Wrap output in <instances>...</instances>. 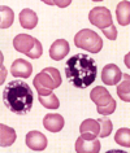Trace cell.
Returning <instances> with one entry per match:
<instances>
[{"label": "cell", "mask_w": 130, "mask_h": 153, "mask_svg": "<svg viewBox=\"0 0 130 153\" xmlns=\"http://www.w3.org/2000/svg\"><path fill=\"white\" fill-rule=\"evenodd\" d=\"M75 47L82 48L90 53H98L103 48V40L95 31L90 29H83L74 36Z\"/></svg>", "instance_id": "obj_6"}, {"label": "cell", "mask_w": 130, "mask_h": 153, "mask_svg": "<svg viewBox=\"0 0 130 153\" xmlns=\"http://www.w3.org/2000/svg\"><path fill=\"white\" fill-rule=\"evenodd\" d=\"M114 141L117 144H120L121 147H130V128L128 127H122L116 132L114 135Z\"/></svg>", "instance_id": "obj_20"}, {"label": "cell", "mask_w": 130, "mask_h": 153, "mask_svg": "<svg viewBox=\"0 0 130 153\" xmlns=\"http://www.w3.org/2000/svg\"><path fill=\"white\" fill-rule=\"evenodd\" d=\"M122 73L120 68L114 64H107L102 70V81L107 86H117V83L121 81Z\"/></svg>", "instance_id": "obj_9"}, {"label": "cell", "mask_w": 130, "mask_h": 153, "mask_svg": "<svg viewBox=\"0 0 130 153\" xmlns=\"http://www.w3.org/2000/svg\"><path fill=\"white\" fill-rule=\"evenodd\" d=\"M61 86L60 71L55 68H46L34 78V87H35L38 96H47L52 94V90Z\"/></svg>", "instance_id": "obj_3"}, {"label": "cell", "mask_w": 130, "mask_h": 153, "mask_svg": "<svg viewBox=\"0 0 130 153\" xmlns=\"http://www.w3.org/2000/svg\"><path fill=\"white\" fill-rule=\"evenodd\" d=\"M20 24L24 29H28V30H31L37 26L38 24V16L34 10L26 8V9H22L21 13H20Z\"/></svg>", "instance_id": "obj_14"}, {"label": "cell", "mask_w": 130, "mask_h": 153, "mask_svg": "<svg viewBox=\"0 0 130 153\" xmlns=\"http://www.w3.org/2000/svg\"><path fill=\"white\" fill-rule=\"evenodd\" d=\"M0 13H1V21H0V27L1 29H8L12 26L14 21V13L13 10L7 5H1L0 8Z\"/></svg>", "instance_id": "obj_19"}, {"label": "cell", "mask_w": 130, "mask_h": 153, "mask_svg": "<svg viewBox=\"0 0 130 153\" xmlns=\"http://www.w3.org/2000/svg\"><path fill=\"white\" fill-rule=\"evenodd\" d=\"M69 51H70V47L66 40L57 39L53 42L51 48H49V57L55 61H60L69 53Z\"/></svg>", "instance_id": "obj_11"}, {"label": "cell", "mask_w": 130, "mask_h": 153, "mask_svg": "<svg viewBox=\"0 0 130 153\" xmlns=\"http://www.w3.org/2000/svg\"><path fill=\"white\" fill-rule=\"evenodd\" d=\"M98 75L96 61L85 53H77L65 62V76L75 88H87Z\"/></svg>", "instance_id": "obj_1"}, {"label": "cell", "mask_w": 130, "mask_h": 153, "mask_svg": "<svg viewBox=\"0 0 130 153\" xmlns=\"http://www.w3.org/2000/svg\"><path fill=\"white\" fill-rule=\"evenodd\" d=\"M89 21L91 25L96 26L102 30L105 31L112 26V14H111L109 9H107L105 7H96V8L91 9L89 13Z\"/></svg>", "instance_id": "obj_7"}, {"label": "cell", "mask_w": 130, "mask_h": 153, "mask_svg": "<svg viewBox=\"0 0 130 153\" xmlns=\"http://www.w3.org/2000/svg\"><path fill=\"white\" fill-rule=\"evenodd\" d=\"M16 131L5 125H0V145L3 147H10L16 141Z\"/></svg>", "instance_id": "obj_16"}, {"label": "cell", "mask_w": 130, "mask_h": 153, "mask_svg": "<svg viewBox=\"0 0 130 153\" xmlns=\"http://www.w3.org/2000/svg\"><path fill=\"white\" fill-rule=\"evenodd\" d=\"M91 100L95 102L98 108V113L103 116H109L116 110V101L111 96V94L107 91L105 87L96 86L90 92Z\"/></svg>", "instance_id": "obj_5"}, {"label": "cell", "mask_w": 130, "mask_h": 153, "mask_svg": "<svg viewBox=\"0 0 130 153\" xmlns=\"http://www.w3.org/2000/svg\"><path fill=\"white\" fill-rule=\"evenodd\" d=\"M117 22L122 26L130 25V1H121L116 8Z\"/></svg>", "instance_id": "obj_15"}, {"label": "cell", "mask_w": 130, "mask_h": 153, "mask_svg": "<svg viewBox=\"0 0 130 153\" xmlns=\"http://www.w3.org/2000/svg\"><path fill=\"white\" fill-rule=\"evenodd\" d=\"M3 102L17 116H25L33 108L34 94L28 83L22 79H14L9 82L3 90Z\"/></svg>", "instance_id": "obj_2"}, {"label": "cell", "mask_w": 130, "mask_h": 153, "mask_svg": "<svg viewBox=\"0 0 130 153\" xmlns=\"http://www.w3.org/2000/svg\"><path fill=\"white\" fill-rule=\"evenodd\" d=\"M38 99L40 104L47 109H57L60 106V101L55 94L47 95V96H38Z\"/></svg>", "instance_id": "obj_21"}, {"label": "cell", "mask_w": 130, "mask_h": 153, "mask_svg": "<svg viewBox=\"0 0 130 153\" xmlns=\"http://www.w3.org/2000/svg\"><path fill=\"white\" fill-rule=\"evenodd\" d=\"M5 76H7V71H5V68H4V65H3V55H1V85H3V82L5 81Z\"/></svg>", "instance_id": "obj_23"}, {"label": "cell", "mask_w": 130, "mask_h": 153, "mask_svg": "<svg viewBox=\"0 0 130 153\" xmlns=\"http://www.w3.org/2000/svg\"><path fill=\"white\" fill-rule=\"evenodd\" d=\"M74 149L77 153H99L100 152V141L95 139H85L79 136L75 140Z\"/></svg>", "instance_id": "obj_10"}, {"label": "cell", "mask_w": 130, "mask_h": 153, "mask_svg": "<svg viewBox=\"0 0 130 153\" xmlns=\"http://www.w3.org/2000/svg\"><path fill=\"white\" fill-rule=\"evenodd\" d=\"M99 122V126H100V131H99V136L100 137H107L111 135L112 132V122H111L109 118H100V120H96Z\"/></svg>", "instance_id": "obj_22"}, {"label": "cell", "mask_w": 130, "mask_h": 153, "mask_svg": "<svg viewBox=\"0 0 130 153\" xmlns=\"http://www.w3.org/2000/svg\"><path fill=\"white\" fill-rule=\"evenodd\" d=\"M64 118L60 114H46L43 118V126L44 128H47L49 132H59L64 128Z\"/></svg>", "instance_id": "obj_13"}, {"label": "cell", "mask_w": 130, "mask_h": 153, "mask_svg": "<svg viewBox=\"0 0 130 153\" xmlns=\"http://www.w3.org/2000/svg\"><path fill=\"white\" fill-rule=\"evenodd\" d=\"M13 76H20V78H29L33 73V66L31 64L28 62L26 60L17 59L13 61L12 68H10Z\"/></svg>", "instance_id": "obj_12"}, {"label": "cell", "mask_w": 130, "mask_h": 153, "mask_svg": "<svg viewBox=\"0 0 130 153\" xmlns=\"http://www.w3.org/2000/svg\"><path fill=\"white\" fill-rule=\"evenodd\" d=\"M99 131H100V126H99V122L96 120H86L79 126V132L81 134L86 132L94 136H99Z\"/></svg>", "instance_id": "obj_18"}, {"label": "cell", "mask_w": 130, "mask_h": 153, "mask_svg": "<svg viewBox=\"0 0 130 153\" xmlns=\"http://www.w3.org/2000/svg\"><path fill=\"white\" fill-rule=\"evenodd\" d=\"M121 83L117 86V95L122 101L129 102L130 101V75L129 74H122Z\"/></svg>", "instance_id": "obj_17"}, {"label": "cell", "mask_w": 130, "mask_h": 153, "mask_svg": "<svg viewBox=\"0 0 130 153\" xmlns=\"http://www.w3.org/2000/svg\"><path fill=\"white\" fill-rule=\"evenodd\" d=\"M13 47L16 51L25 53L30 59H39L43 53L40 42L29 34H18L13 39Z\"/></svg>", "instance_id": "obj_4"}, {"label": "cell", "mask_w": 130, "mask_h": 153, "mask_svg": "<svg viewBox=\"0 0 130 153\" xmlns=\"http://www.w3.org/2000/svg\"><path fill=\"white\" fill-rule=\"evenodd\" d=\"M26 145L35 152H42L47 148V136L40 131H30L25 137Z\"/></svg>", "instance_id": "obj_8"}]
</instances>
